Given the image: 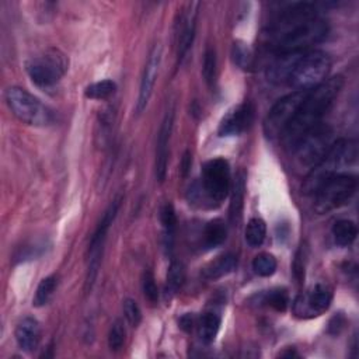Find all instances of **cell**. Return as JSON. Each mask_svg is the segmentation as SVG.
Returning <instances> with one entry per match:
<instances>
[{"label": "cell", "mask_w": 359, "mask_h": 359, "mask_svg": "<svg viewBox=\"0 0 359 359\" xmlns=\"http://www.w3.org/2000/svg\"><path fill=\"white\" fill-rule=\"evenodd\" d=\"M328 34V24L313 3H297L285 8L265 32V45L275 52H304Z\"/></svg>", "instance_id": "cell-1"}, {"label": "cell", "mask_w": 359, "mask_h": 359, "mask_svg": "<svg viewBox=\"0 0 359 359\" xmlns=\"http://www.w3.org/2000/svg\"><path fill=\"white\" fill-rule=\"evenodd\" d=\"M342 86L344 77L334 76L307 91L297 114L282 135V142L286 147L293 149L307 132L321 123L323 116L332 105Z\"/></svg>", "instance_id": "cell-2"}, {"label": "cell", "mask_w": 359, "mask_h": 359, "mask_svg": "<svg viewBox=\"0 0 359 359\" xmlns=\"http://www.w3.org/2000/svg\"><path fill=\"white\" fill-rule=\"evenodd\" d=\"M358 143L352 139H339L331 144L327 153L310 168L303 182V194L314 195V192L334 175L345 172L344 170L356 163Z\"/></svg>", "instance_id": "cell-3"}, {"label": "cell", "mask_w": 359, "mask_h": 359, "mask_svg": "<svg viewBox=\"0 0 359 359\" xmlns=\"http://www.w3.org/2000/svg\"><path fill=\"white\" fill-rule=\"evenodd\" d=\"M330 70V56L323 50L310 49L306 50L297 60L287 84L296 91H309L327 80Z\"/></svg>", "instance_id": "cell-4"}, {"label": "cell", "mask_w": 359, "mask_h": 359, "mask_svg": "<svg viewBox=\"0 0 359 359\" xmlns=\"http://www.w3.org/2000/svg\"><path fill=\"white\" fill-rule=\"evenodd\" d=\"M4 98L13 115L27 125L48 126L53 121L52 111L39 98L21 87H8Z\"/></svg>", "instance_id": "cell-5"}, {"label": "cell", "mask_w": 359, "mask_h": 359, "mask_svg": "<svg viewBox=\"0 0 359 359\" xmlns=\"http://www.w3.org/2000/svg\"><path fill=\"white\" fill-rule=\"evenodd\" d=\"M358 178L353 174L342 172L331 177L314 192V209L317 213H328L345 205L356 192Z\"/></svg>", "instance_id": "cell-6"}, {"label": "cell", "mask_w": 359, "mask_h": 359, "mask_svg": "<svg viewBox=\"0 0 359 359\" xmlns=\"http://www.w3.org/2000/svg\"><path fill=\"white\" fill-rule=\"evenodd\" d=\"M122 203V196L118 195L116 198H114L111 201V203L108 205V208L105 209L101 220L98 222L94 234L91 236L90 240V245H88V265H87V275H86V292H90L97 275H98V269L101 265V259H102V251H104V244L107 240V234L108 230L111 227V224L114 223L118 210L121 208Z\"/></svg>", "instance_id": "cell-7"}, {"label": "cell", "mask_w": 359, "mask_h": 359, "mask_svg": "<svg viewBox=\"0 0 359 359\" xmlns=\"http://www.w3.org/2000/svg\"><path fill=\"white\" fill-rule=\"evenodd\" d=\"M67 66L69 60L65 53L50 48L41 55L31 57L25 65V70L34 84L39 87H50L65 76Z\"/></svg>", "instance_id": "cell-8"}, {"label": "cell", "mask_w": 359, "mask_h": 359, "mask_svg": "<svg viewBox=\"0 0 359 359\" xmlns=\"http://www.w3.org/2000/svg\"><path fill=\"white\" fill-rule=\"evenodd\" d=\"M230 180L229 161L222 157L212 158L202 167V180L201 185H198V195L203 192L212 203H220L229 195Z\"/></svg>", "instance_id": "cell-9"}, {"label": "cell", "mask_w": 359, "mask_h": 359, "mask_svg": "<svg viewBox=\"0 0 359 359\" xmlns=\"http://www.w3.org/2000/svg\"><path fill=\"white\" fill-rule=\"evenodd\" d=\"M307 91H293L278 100L264 121V132L266 137H282L283 132L297 114Z\"/></svg>", "instance_id": "cell-10"}, {"label": "cell", "mask_w": 359, "mask_h": 359, "mask_svg": "<svg viewBox=\"0 0 359 359\" xmlns=\"http://www.w3.org/2000/svg\"><path fill=\"white\" fill-rule=\"evenodd\" d=\"M334 132L325 125L320 123L307 132L292 149L300 164L313 167L334 143Z\"/></svg>", "instance_id": "cell-11"}, {"label": "cell", "mask_w": 359, "mask_h": 359, "mask_svg": "<svg viewBox=\"0 0 359 359\" xmlns=\"http://www.w3.org/2000/svg\"><path fill=\"white\" fill-rule=\"evenodd\" d=\"M331 300V287L325 283H316L297 296L293 303V313L300 318L317 317L330 307Z\"/></svg>", "instance_id": "cell-12"}, {"label": "cell", "mask_w": 359, "mask_h": 359, "mask_svg": "<svg viewBox=\"0 0 359 359\" xmlns=\"http://www.w3.org/2000/svg\"><path fill=\"white\" fill-rule=\"evenodd\" d=\"M198 10H199L198 1L188 3L180 15V21L177 22L175 46H177L178 63L182 62V59L188 53L189 48L192 46V42L195 38V29H196Z\"/></svg>", "instance_id": "cell-13"}, {"label": "cell", "mask_w": 359, "mask_h": 359, "mask_svg": "<svg viewBox=\"0 0 359 359\" xmlns=\"http://www.w3.org/2000/svg\"><path fill=\"white\" fill-rule=\"evenodd\" d=\"M160 63H161V45L156 43L147 56V60L144 63V69L142 73L139 94H137V101H136V114L137 115H140L149 104V100L153 94V88H154L156 79L158 74Z\"/></svg>", "instance_id": "cell-14"}, {"label": "cell", "mask_w": 359, "mask_h": 359, "mask_svg": "<svg viewBox=\"0 0 359 359\" xmlns=\"http://www.w3.org/2000/svg\"><path fill=\"white\" fill-rule=\"evenodd\" d=\"M174 116H175V108L174 104L168 107L165 111V115L163 118V122L160 125L158 136H157V144H156V161H154V171L156 178L158 182H163L167 175V164H168V144L170 137L172 133L174 126Z\"/></svg>", "instance_id": "cell-15"}, {"label": "cell", "mask_w": 359, "mask_h": 359, "mask_svg": "<svg viewBox=\"0 0 359 359\" xmlns=\"http://www.w3.org/2000/svg\"><path fill=\"white\" fill-rule=\"evenodd\" d=\"M254 105L243 102L230 109L220 121L217 133L219 136H238L245 132L254 121Z\"/></svg>", "instance_id": "cell-16"}, {"label": "cell", "mask_w": 359, "mask_h": 359, "mask_svg": "<svg viewBox=\"0 0 359 359\" xmlns=\"http://www.w3.org/2000/svg\"><path fill=\"white\" fill-rule=\"evenodd\" d=\"M306 52V50H304ZM304 52H289V53H279L268 66L266 77L273 84H287V80Z\"/></svg>", "instance_id": "cell-17"}, {"label": "cell", "mask_w": 359, "mask_h": 359, "mask_svg": "<svg viewBox=\"0 0 359 359\" xmlns=\"http://www.w3.org/2000/svg\"><path fill=\"white\" fill-rule=\"evenodd\" d=\"M15 341L21 351L34 352L41 341V327L36 318L24 317L15 327Z\"/></svg>", "instance_id": "cell-18"}, {"label": "cell", "mask_w": 359, "mask_h": 359, "mask_svg": "<svg viewBox=\"0 0 359 359\" xmlns=\"http://www.w3.org/2000/svg\"><path fill=\"white\" fill-rule=\"evenodd\" d=\"M236 266H237L236 257L233 254H224L217 257L215 261L209 262L203 268L202 276L208 280H216L231 273L236 269Z\"/></svg>", "instance_id": "cell-19"}, {"label": "cell", "mask_w": 359, "mask_h": 359, "mask_svg": "<svg viewBox=\"0 0 359 359\" xmlns=\"http://www.w3.org/2000/svg\"><path fill=\"white\" fill-rule=\"evenodd\" d=\"M244 196H245V172L238 171L233 184V192H231V202H230V223L237 224L241 219L243 206H244Z\"/></svg>", "instance_id": "cell-20"}, {"label": "cell", "mask_w": 359, "mask_h": 359, "mask_svg": "<svg viewBox=\"0 0 359 359\" xmlns=\"http://www.w3.org/2000/svg\"><path fill=\"white\" fill-rule=\"evenodd\" d=\"M160 222L163 227V245L165 251L170 254L174 245V238H175V229H177V216L174 206L167 202L163 205L160 210Z\"/></svg>", "instance_id": "cell-21"}, {"label": "cell", "mask_w": 359, "mask_h": 359, "mask_svg": "<svg viewBox=\"0 0 359 359\" xmlns=\"http://www.w3.org/2000/svg\"><path fill=\"white\" fill-rule=\"evenodd\" d=\"M226 237H227V227L222 219H213L205 224L202 238L206 250H212L222 245Z\"/></svg>", "instance_id": "cell-22"}, {"label": "cell", "mask_w": 359, "mask_h": 359, "mask_svg": "<svg viewBox=\"0 0 359 359\" xmlns=\"http://www.w3.org/2000/svg\"><path fill=\"white\" fill-rule=\"evenodd\" d=\"M358 236V227L352 220L341 219L337 220L332 226V237L335 244L339 247H348L351 245Z\"/></svg>", "instance_id": "cell-23"}, {"label": "cell", "mask_w": 359, "mask_h": 359, "mask_svg": "<svg viewBox=\"0 0 359 359\" xmlns=\"http://www.w3.org/2000/svg\"><path fill=\"white\" fill-rule=\"evenodd\" d=\"M220 323H222L220 316L216 313H212V311L205 313L201 317L198 330H199V337L205 344H210L215 341V338L219 332V328H220Z\"/></svg>", "instance_id": "cell-24"}, {"label": "cell", "mask_w": 359, "mask_h": 359, "mask_svg": "<svg viewBox=\"0 0 359 359\" xmlns=\"http://www.w3.org/2000/svg\"><path fill=\"white\" fill-rule=\"evenodd\" d=\"M266 236V224L261 217H252L245 227V241L250 247H259Z\"/></svg>", "instance_id": "cell-25"}, {"label": "cell", "mask_w": 359, "mask_h": 359, "mask_svg": "<svg viewBox=\"0 0 359 359\" xmlns=\"http://www.w3.org/2000/svg\"><path fill=\"white\" fill-rule=\"evenodd\" d=\"M185 279V269L184 265L180 261H172L168 272H167V280H165V297H171L178 292V289L182 286Z\"/></svg>", "instance_id": "cell-26"}, {"label": "cell", "mask_w": 359, "mask_h": 359, "mask_svg": "<svg viewBox=\"0 0 359 359\" xmlns=\"http://www.w3.org/2000/svg\"><path fill=\"white\" fill-rule=\"evenodd\" d=\"M56 286H57V278L55 275H49V276L43 278L36 287V292H35V296L32 300L34 306H36V307L45 306L50 300Z\"/></svg>", "instance_id": "cell-27"}, {"label": "cell", "mask_w": 359, "mask_h": 359, "mask_svg": "<svg viewBox=\"0 0 359 359\" xmlns=\"http://www.w3.org/2000/svg\"><path fill=\"white\" fill-rule=\"evenodd\" d=\"M116 90V84L112 80H101L86 87L84 95L91 100H104L112 95Z\"/></svg>", "instance_id": "cell-28"}, {"label": "cell", "mask_w": 359, "mask_h": 359, "mask_svg": "<svg viewBox=\"0 0 359 359\" xmlns=\"http://www.w3.org/2000/svg\"><path fill=\"white\" fill-rule=\"evenodd\" d=\"M278 266L276 258L269 252H261L252 259V269L259 276H271Z\"/></svg>", "instance_id": "cell-29"}, {"label": "cell", "mask_w": 359, "mask_h": 359, "mask_svg": "<svg viewBox=\"0 0 359 359\" xmlns=\"http://www.w3.org/2000/svg\"><path fill=\"white\" fill-rule=\"evenodd\" d=\"M231 59L243 70H251L254 66L252 53L243 42H234L231 48Z\"/></svg>", "instance_id": "cell-30"}, {"label": "cell", "mask_w": 359, "mask_h": 359, "mask_svg": "<svg viewBox=\"0 0 359 359\" xmlns=\"http://www.w3.org/2000/svg\"><path fill=\"white\" fill-rule=\"evenodd\" d=\"M217 62H216V52L213 48H208L205 50L203 56V65H202V76L206 81V84L212 88L216 83V74H217Z\"/></svg>", "instance_id": "cell-31"}, {"label": "cell", "mask_w": 359, "mask_h": 359, "mask_svg": "<svg viewBox=\"0 0 359 359\" xmlns=\"http://www.w3.org/2000/svg\"><path fill=\"white\" fill-rule=\"evenodd\" d=\"M264 303L275 309L276 311H285L287 304H289V294L285 289H272L265 293L264 296Z\"/></svg>", "instance_id": "cell-32"}, {"label": "cell", "mask_w": 359, "mask_h": 359, "mask_svg": "<svg viewBox=\"0 0 359 359\" xmlns=\"http://www.w3.org/2000/svg\"><path fill=\"white\" fill-rule=\"evenodd\" d=\"M125 337H126V331L123 327V323L121 320H116L108 332V346L111 351L116 352L119 351L123 344H125Z\"/></svg>", "instance_id": "cell-33"}, {"label": "cell", "mask_w": 359, "mask_h": 359, "mask_svg": "<svg viewBox=\"0 0 359 359\" xmlns=\"http://www.w3.org/2000/svg\"><path fill=\"white\" fill-rule=\"evenodd\" d=\"M142 289H143V293H144V297L151 302V303H156L157 299H158V289H157V285H156V279H154V275L151 271H144L143 272V278H142Z\"/></svg>", "instance_id": "cell-34"}, {"label": "cell", "mask_w": 359, "mask_h": 359, "mask_svg": "<svg viewBox=\"0 0 359 359\" xmlns=\"http://www.w3.org/2000/svg\"><path fill=\"white\" fill-rule=\"evenodd\" d=\"M122 307H123V316H125L126 321L132 327H137L142 321V310H140L139 304L133 299H125Z\"/></svg>", "instance_id": "cell-35"}, {"label": "cell", "mask_w": 359, "mask_h": 359, "mask_svg": "<svg viewBox=\"0 0 359 359\" xmlns=\"http://www.w3.org/2000/svg\"><path fill=\"white\" fill-rule=\"evenodd\" d=\"M194 325H195V317H194V314L187 313V314H184V316L180 318V327H181L184 331L189 332V331L194 328Z\"/></svg>", "instance_id": "cell-36"}, {"label": "cell", "mask_w": 359, "mask_h": 359, "mask_svg": "<svg viewBox=\"0 0 359 359\" xmlns=\"http://www.w3.org/2000/svg\"><path fill=\"white\" fill-rule=\"evenodd\" d=\"M189 167H191V154H189V151H185V154H184V157H182V163H181L182 175H187Z\"/></svg>", "instance_id": "cell-37"}]
</instances>
